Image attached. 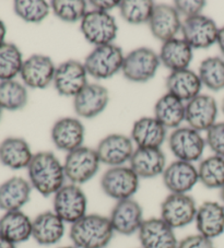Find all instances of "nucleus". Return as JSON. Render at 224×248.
<instances>
[{
    "label": "nucleus",
    "mask_w": 224,
    "mask_h": 248,
    "mask_svg": "<svg viewBox=\"0 0 224 248\" xmlns=\"http://www.w3.org/2000/svg\"><path fill=\"white\" fill-rule=\"evenodd\" d=\"M28 181L43 197H51L66 184L64 163L54 153L37 152L28 166Z\"/></svg>",
    "instance_id": "nucleus-1"
},
{
    "label": "nucleus",
    "mask_w": 224,
    "mask_h": 248,
    "mask_svg": "<svg viewBox=\"0 0 224 248\" xmlns=\"http://www.w3.org/2000/svg\"><path fill=\"white\" fill-rule=\"evenodd\" d=\"M114 235L109 217L97 213H88L69 229L72 245L78 248H106Z\"/></svg>",
    "instance_id": "nucleus-2"
},
{
    "label": "nucleus",
    "mask_w": 224,
    "mask_h": 248,
    "mask_svg": "<svg viewBox=\"0 0 224 248\" xmlns=\"http://www.w3.org/2000/svg\"><path fill=\"white\" fill-rule=\"evenodd\" d=\"M53 211L70 225L88 215V198L81 186L64 184L53 196Z\"/></svg>",
    "instance_id": "nucleus-3"
},
{
    "label": "nucleus",
    "mask_w": 224,
    "mask_h": 248,
    "mask_svg": "<svg viewBox=\"0 0 224 248\" xmlns=\"http://www.w3.org/2000/svg\"><path fill=\"white\" fill-rule=\"evenodd\" d=\"M125 55L119 46L107 44L96 46L90 53L83 65L89 76L98 80H105L114 77L122 70Z\"/></svg>",
    "instance_id": "nucleus-4"
},
{
    "label": "nucleus",
    "mask_w": 224,
    "mask_h": 248,
    "mask_svg": "<svg viewBox=\"0 0 224 248\" xmlns=\"http://www.w3.org/2000/svg\"><path fill=\"white\" fill-rule=\"evenodd\" d=\"M101 161L96 149L80 147L67 153L64 162L67 181L75 185H83L96 176L100 169Z\"/></svg>",
    "instance_id": "nucleus-5"
},
{
    "label": "nucleus",
    "mask_w": 224,
    "mask_h": 248,
    "mask_svg": "<svg viewBox=\"0 0 224 248\" xmlns=\"http://www.w3.org/2000/svg\"><path fill=\"white\" fill-rule=\"evenodd\" d=\"M140 178L130 166L110 168L101 178V188L110 198L120 202L133 198L139 189Z\"/></svg>",
    "instance_id": "nucleus-6"
},
{
    "label": "nucleus",
    "mask_w": 224,
    "mask_h": 248,
    "mask_svg": "<svg viewBox=\"0 0 224 248\" xmlns=\"http://www.w3.org/2000/svg\"><path fill=\"white\" fill-rule=\"evenodd\" d=\"M160 63V57L153 49L139 47L125 56L122 71L131 82L144 83L157 75Z\"/></svg>",
    "instance_id": "nucleus-7"
},
{
    "label": "nucleus",
    "mask_w": 224,
    "mask_h": 248,
    "mask_svg": "<svg viewBox=\"0 0 224 248\" xmlns=\"http://www.w3.org/2000/svg\"><path fill=\"white\" fill-rule=\"evenodd\" d=\"M81 33L85 40L94 46L113 44L117 36L118 27L110 12L98 10L88 11L80 22Z\"/></svg>",
    "instance_id": "nucleus-8"
},
{
    "label": "nucleus",
    "mask_w": 224,
    "mask_h": 248,
    "mask_svg": "<svg viewBox=\"0 0 224 248\" xmlns=\"http://www.w3.org/2000/svg\"><path fill=\"white\" fill-rule=\"evenodd\" d=\"M198 206L189 194H170L163 200L160 217L174 230L195 222Z\"/></svg>",
    "instance_id": "nucleus-9"
},
{
    "label": "nucleus",
    "mask_w": 224,
    "mask_h": 248,
    "mask_svg": "<svg viewBox=\"0 0 224 248\" xmlns=\"http://www.w3.org/2000/svg\"><path fill=\"white\" fill-rule=\"evenodd\" d=\"M206 145L200 132L191 127L176 128L169 137L170 150L178 161L189 163L199 161Z\"/></svg>",
    "instance_id": "nucleus-10"
},
{
    "label": "nucleus",
    "mask_w": 224,
    "mask_h": 248,
    "mask_svg": "<svg viewBox=\"0 0 224 248\" xmlns=\"http://www.w3.org/2000/svg\"><path fill=\"white\" fill-rule=\"evenodd\" d=\"M109 219L115 234L124 236L137 234L145 220L141 204L133 198L116 202Z\"/></svg>",
    "instance_id": "nucleus-11"
},
{
    "label": "nucleus",
    "mask_w": 224,
    "mask_h": 248,
    "mask_svg": "<svg viewBox=\"0 0 224 248\" xmlns=\"http://www.w3.org/2000/svg\"><path fill=\"white\" fill-rule=\"evenodd\" d=\"M88 76L82 62L69 59L56 67L53 84L59 95L75 97L88 84Z\"/></svg>",
    "instance_id": "nucleus-12"
},
{
    "label": "nucleus",
    "mask_w": 224,
    "mask_h": 248,
    "mask_svg": "<svg viewBox=\"0 0 224 248\" xmlns=\"http://www.w3.org/2000/svg\"><path fill=\"white\" fill-rule=\"evenodd\" d=\"M180 32L192 49H206L217 43L219 28L209 16L199 15L185 19Z\"/></svg>",
    "instance_id": "nucleus-13"
},
{
    "label": "nucleus",
    "mask_w": 224,
    "mask_h": 248,
    "mask_svg": "<svg viewBox=\"0 0 224 248\" xmlns=\"http://www.w3.org/2000/svg\"><path fill=\"white\" fill-rule=\"evenodd\" d=\"M96 150L101 164L103 163L110 168L124 166L130 161L135 152L131 138L120 134L106 136L98 142Z\"/></svg>",
    "instance_id": "nucleus-14"
},
{
    "label": "nucleus",
    "mask_w": 224,
    "mask_h": 248,
    "mask_svg": "<svg viewBox=\"0 0 224 248\" xmlns=\"http://www.w3.org/2000/svg\"><path fill=\"white\" fill-rule=\"evenodd\" d=\"M56 66L51 58L45 55L35 54L23 62L20 77L27 88L46 89L54 82Z\"/></svg>",
    "instance_id": "nucleus-15"
},
{
    "label": "nucleus",
    "mask_w": 224,
    "mask_h": 248,
    "mask_svg": "<svg viewBox=\"0 0 224 248\" xmlns=\"http://www.w3.org/2000/svg\"><path fill=\"white\" fill-rule=\"evenodd\" d=\"M138 234L140 248H177L175 230L160 217L145 219Z\"/></svg>",
    "instance_id": "nucleus-16"
},
{
    "label": "nucleus",
    "mask_w": 224,
    "mask_h": 248,
    "mask_svg": "<svg viewBox=\"0 0 224 248\" xmlns=\"http://www.w3.org/2000/svg\"><path fill=\"white\" fill-rule=\"evenodd\" d=\"M217 116L218 104L211 95L199 94L186 103L185 122H187L188 127L197 131H208L217 124Z\"/></svg>",
    "instance_id": "nucleus-17"
},
{
    "label": "nucleus",
    "mask_w": 224,
    "mask_h": 248,
    "mask_svg": "<svg viewBox=\"0 0 224 248\" xmlns=\"http://www.w3.org/2000/svg\"><path fill=\"white\" fill-rule=\"evenodd\" d=\"M109 101L110 93L105 87L88 83L73 97V108L79 117L90 119L104 112Z\"/></svg>",
    "instance_id": "nucleus-18"
},
{
    "label": "nucleus",
    "mask_w": 224,
    "mask_h": 248,
    "mask_svg": "<svg viewBox=\"0 0 224 248\" xmlns=\"http://www.w3.org/2000/svg\"><path fill=\"white\" fill-rule=\"evenodd\" d=\"M163 184L170 194H189L198 183V169L192 163L176 160L162 174Z\"/></svg>",
    "instance_id": "nucleus-19"
},
{
    "label": "nucleus",
    "mask_w": 224,
    "mask_h": 248,
    "mask_svg": "<svg viewBox=\"0 0 224 248\" xmlns=\"http://www.w3.org/2000/svg\"><path fill=\"white\" fill-rule=\"evenodd\" d=\"M148 24L152 35L162 43H165L173 40L178 32L182 31L183 22L174 6L160 3L154 6Z\"/></svg>",
    "instance_id": "nucleus-20"
},
{
    "label": "nucleus",
    "mask_w": 224,
    "mask_h": 248,
    "mask_svg": "<svg viewBox=\"0 0 224 248\" xmlns=\"http://www.w3.org/2000/svg\"><path fill=\"white\" fill-rule=\"evenodd\" d=\"M50 136L56 148L69 153L82 147L85 129L78 118L64 117L54 124Z\"/></svg>",
    "instance_id": "nucleus-21"
},
{
    "label": "nucleus",
    "mask_w": 224,
    "mask_h": 248,
    "mask_svg": "<svg viewBox=\"0 0 224 248\" xmlns=\"http://www.w3.org/2000/svg\"><path fill=\"white\" fill-rule=\"evenodd\" d=\"M66 233V223L53 210L44 211L33 219L32 238L41 246H54Z\"/></svg>",
    "instance_id": "nucleus-22"
},
{
    "label": "nucleus",
    "mask_w": 224,
    "mask_h": 248,
    "mask_svg": "<svg viewBox=\"0 0 224 248\" xmlns=\"http://www.w3.org/2000/svg\"><path fill=\"white\" fill-rule=\"evenodd\" d=\"M33 188L23 177L14 176L0 184V210L3 212L22 210L31 199Z\"/></svg>",
    "instance_id": "nucleus-23"
},
{
    "label": "nucleus",
    "mask_w": 224,
    "mask_h": 248,
    "mask_svg": "<svg viewBox=\"0 0 224 248\" xmlns=\"http://www.w3.org/2000/svg\"><path fill=\"white\" fill-rule=\"evenodd\" d=\"M129 166L141 178L160 176L166 169V156L161 149L137 148L129 161Z\"/></svg>",
    "instance_id": "nucleus-24"
},
{
    "label": "nucleus",
    "mask_w": 224,
    "mask_h": 248,
    "mask_svg": "<svg viewBox=\"0 0 224 248\" xmlns=\"http://www.w3.org/2000/svg\"><path fill=\"white\" fill-rule=\"evenodd\" d=\"M196 228L202 236L214 241L224 233V206L218 202H205L198 207Z\"/></svg>",
    "instance_id": "nucleus-25"
},
{
    "label": "nucleus",
    "mask_w": 224,
    "mask_h": 248,
    "mask_svg": "<svg viewBox=\"0 0 224 248\" xmlns=\"http://www.w3.org/2000/svg\"><path fill=\"white\" fill-rule=\"evenodd\" d=\"M32 232L33 219L22 210L3 212L0 217V235L16 246L31 239Z\"/></svg>",
    "instance_id": "nucleus-26"
},
{
    "label": "nucleus",
    "mask_w": 224,
    "mask_h": 248,
    "mask_svg": "<svg viewBox=\"0 0 224 248\" xmlns=\"http://www.w3.org/2000/svg\"><path fill=\"white\" fill-rule=\"evenodd\" d=\"M130 138L138 148L161 149L166 139V128L156 117H141L133 124Z\"/></svg>",
    "instance_id": "nucleus-27"
},
{
    "label": "nucleus",
    "mask_w": 224,
    "mask_h": 248,
    "mask_svg": "<svg viewBox=\"0 0 224 248\" xmlns=\"http://www.w3.org/2000/svg\"><path fill=\"white\" fill-rule=\"evenodd\" d=\"M33 155L29 143L19 137H8L0 143V162L10 170L28 169Z\"/></svg>",
    "instance_id": "nucleus-28"
},
{
    "label": "nucleus",
    "mask_w": 224,
    "mask_h": 248,
    "mask_svg": "<svg viewBox=\"0 0 224 248\" xmlns=\"http://www.w3.org/2000/svg\"><path fill=\"white\" fill-rule=\"evenodd\" d=\"M167 93L180 101L189 102L200 94L202 83L199 76L191 69L172 71L166 79Z\"/></svg>",
    "instance_id": "nucleus-29"
},
{
    "label": "nucleus",
    "mask_w": 224,
    "mask_h": 248,
    "mask_svg": "<svg viewBox=\"0 0 224 248\" xmlns=\"http://www.w3.org/2000/svg\"><path fill=\"white\" fill-rule=\"evenodd\" d=\"M192 46L184 38L175 37L163 43L160 54L161 63L172 71L188 69L192 61L193 53Z\"/></svg>",
    "instance_id": "nucleus-30"
},
{
    "label": "nucleus",
    "mask_w": 224,
    "mask_h": 248,
    "mask_svg": "<svg viewBox=\"0 0 224 248\" xmlns=\"http://www.w3.org/2000/svg\"><path fill=\"white\" fill-rule=\"evenodd\" d=\"M186 104L170 93H165L154 105V117L167 128H179L185 122Z\"/></svg>",
    "instance_id": "nucleus-31"
},
{
    "label": "nucleus",
    "mask_w": 224,
    "mask_h": 248,
    "mask_svg": "<svg viewBox=\"0 0 224 248\" xmlns=\"http://www.w3.org/2000/svg\"><path fill=\"white\" fill-rule=\"evenodd\" d=\"M28 90L16 80L0 81V108L10 112L20 110L28 103Z\"/></svg>",
    "instance_id": "nucleus-32"
},
{
    "label": "nucleus",
    "mask_w": 224,
    "mask_h": 248,
    "mask_svg": "<svg viewBox=\"0 0 224 248\" xmlns=\"http://www.w3.org/2000/svg\"><path fill=\"white\" fill-rule=\"evenodd\" d=\"M198 176L208 189H222L224 187V157L211 155L202 160L198 166Z\"/></svg>",
    "instance_id": "nucleus-33"
},
{
    "label": "nucleus",
    "mask_w": 224,
    "mask_h": 248,
    "mask_svg": "<svg viewBox=\"0 0 224 248\" xmlns=\"http://www.w3.org/2000/svg\"><path fill=\"white\" fill-rule=\"evenodd\" d=\"M23 56L19 47L6 42L0 46V81L15 80L20 76L23 66Z\"/></svg>",
    "instance_id": "nucleus-34"
},
{
    "label": "nucleus",
    "mask_w": 224,
    "mask_h": 248,
    "mask_svg": "<svg viewBox=\"0 0 224 248\" xmlns=\"http://www.w3.org/2000/svg\"><path fill=\"white\" fill-rule=\"evenodd\" d=\"M202 85L211 91L224 89V61L220 57H208L202 61L198 72Z\"/></svg>",
    "instance_id": "nucleus-35"
},
{
    "label": "nucleus",
    "mask_w": 224,
    "mask_h": 248,
    "mask_svg": "<svg viewBox=\"0 0 224 248\" xmlns=\"http://www.w3.org/2000/svg\"><path fill=\"white\" fill-rule=\"evenodd\" d=\"M156 3L151 0H124L120 1L119 11L129 24L149 23Z\"/></svg>",
    "instance_id": "nucleus-36"
},
{
    "label": "nucleus",
    "mask_w": 224,
    "mask_h": 248,
    "mask_svg": "<svg viewBox=\"0 0 224 248\" xmlns=\"http://www.w3.org/2000/svg\"><path fill=\"white\" fill-rule=\"evenodd\" d=\"M15 14L28 23H41L50 14V5L44 0H16Z\"/></svg>",
    "instance_id": "nucleus-37"
},
{
    "label": "nucleus",
    "mask_w": 224,
    "mask_h": 248,
    "mask_svg": "<svg viewBox=\"0 0 224 248\" xmlns=\"http://www.w3.org/2000/svg\"><path fill=\"white\" fill-rule=\"evenodd\" d=\"M50 8L59 20L67 23L81 22L88 12L87 2L83 0H54Z\"/></svg>",
    "instance_id": "nucleus-38"
},
{
    "label": "nucleus",
    "mask_w": 224,
    "mask_h": 248,
    "mask_svg": "<svg viewBox=\"0 0 224 248\" xmlns=\"http://www.w3.org/2000/svg\"><path fill=\"white\" fill-rule=\"evenodd\" d=\"M206 143L214 155L224 157V122L217 123L207 131Z\"/></svg>",
    "instance_id": "nucleus-39"
},
{
    "label": "nucleus",
    "mask_w": 224,
    "mask_h": 248,
    "mask_svg": "<svg viewBox=\"0 0 224 248\" xmlns=\"http://www.w3.org/2000/svg\"><path fill=\"white\" fill-rule=\"evenodd\" d=\"M205 7L206 1H202V0H176L174 1V8L177 10L179 16H185V19L202 15Z\"/></svg>",
    "instance_id": "nucleus-40"
},
{
    "label": "nucleus",
    "mask_w": 224,
    "mask_h": 248,
    "mask_svg": "<svg viewBox=\"0 0 224 248\" xmlns=\"http://www.w3.org/2000/svg\"><path fill=\"white\" fill-rule=\"evenodd\" d=\"M177 248H215V245L212 239L197 233L180 239Z\"/></svg>",
    "instance_id": "nucleus-41"
},
{
    "label": "nucleus",
    "mask_w": 224,
    "mask_h": 248,
    "mask_svg": "<svg viewBox=\"0 0 224 248\" xmlns=\"http://www.w3.org/2000/svg\"><path fill=\"white\" fill-rule=\"evenodd\" d=\"M90 3L93 6L94 10L110 12L114 8H118L120 1H117V0H92Z\"/></svg>",
    "instance_id": "nucleus-42"
},
{
    "label": "nucleus",
    "mask_w": 224,
    "mask_h": 248,
    "mask_svg": "<svg viewBox=\"0 0 224 248\" xmlns=\"http://www.w3.org/2000/svg\"><path fill=\"white\" fill-rule=\"evenodd\" d=\"M217 44H218L220 50H221V53L223 54V56H224V27L219 29Z\"/></svg>",
    "instance_id": "nucleus-43"
},
{
    "label": "nucleus",
    "mask_w": 224,
    "mask_h": 248,
    "mask_svg": "<svg viewBox=\"0 0 224 248\" xmlns=\"http://www.w3.org/2000/svg\"><path fill=\"white\" fill-rule=\"evenodd\" d=\"M6 35H7V27L5 22L0 19V46L6 43Z\"/></svg>",
    "instance_id": "nucleus-44"
},
{
    "label": "nucleus",
    "mask_w": 224,
    "mask_h": 248,
    "mask_svg": "<svg viewBox=\"0 0 224 248\" xmlns=\"http://www.w3.org/2000/svg\"><path fill=\"white\" fill-rule=\"evenodd\" d=\"M0 248H16V245L0 235Z\"/></svg>",
    "instance_id": "nucleus-45"
},
{
    "label": "nucleus",
    "mask_w": 224,
    "mask_h": 248,
    "mask_svg": "<svg viewBox=\"0 0 224 248\" xmlns=\"http://www.w3.org/2000/svg\"><path fill=\"white\" fill-rule=\"evenodd\" d=\"M220 198H221V203L224 206V187L220 189Z\"/></svg>",
    "instance_id": "nucleus-46"
},
{
    "label": "nucleus",
    "mask_w": 224,
    "mask_h": 248,
    "mask_svg": "<svg viewBox=\"0 0 224 248\" xmlns=\"http://www.w3.org/2000/svg\"><path fill=\"white\" fill-rule=\"evenodd\" d=\"M58 248H78V247L73 246L72 244H71V245H68V246H62V247H58Z\"/></svg>",
    "instance_id": "nucleus-47"
},
{
    "label": "nucleus",
    "mask_w": 224,
    "mask_h": 248,
    "mask_svg": "<svg viewBox=\"0 0 224 248\" xmlns=\"http://www.w3.org/2000/svg\"><path fill=\"white\" fill-rule=\"evenodd\" d=\"M2 112H3V109L0 108V121H1V117H2Z\"/></svg>",
    "instance_id": "nucleus-48"
},
{
    "label": "nucleus",
    "mask_w": 224,
    "mask_h": 248,
    "mask_svg": "<svg viewBox=\"0 0 224 248\" xmlns=\"http://www.w3.org/2000/svg\"><path fill=\"white\" fill-rule=\"evenodd\" d=\"M222 112H223V114H224V100H223V102H222Z\"/></svg>",
    "instance_id": "nucleus-49"
}]
</instances>
